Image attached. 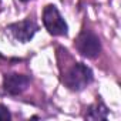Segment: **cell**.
Returning a JSON list of instances; mask_svg holds the SVG:
<instances>
[{"mask_svg": "<svg viewBox=\"0 0 121 121\" xmlns=\"http://www.w3.org/2000/svg\"><path fill=\"white\" fill-rule=\"evenodd\" d=\"M30 83V77L24 74L17 73H9L3 77V88L10 95H19L22 94Z\"/></svg>", "mask_w": 121, "mask_h": 121, "instance_id": "cell-5", "label": "cell"}, {"mask_svg": "<svg viewBox=\"0 0 121 121\" xmlns=\"http://www.w3.org/2000/svg\"><path fill=\"white\" fill-rule=\"evenodd\" d=\"M12 118V114L9 111V108L3 104H0V121H7Z\"/></svg>", "mask_w": 121, "mask_h": 121, "instance_id": "cell-7", "label": "cell"}, {"mask_svg": "<svg viewBox=\"0 0 121 121\" xmlns=\"http://www.w3.org/2000/svg\"><path fill=\"white\" fill-rule=\"evenodd\" d=\"M74 46H76L77 51L87 58H95L101 53L100 39L91 30H83L78 34V37L76 39Z\"/></svg>", "mask_w": 121, "mask_h": 121, "instance_id": "cell-3", "label": "cell"}, {"mask_svg": "<svg viewBox=\"0 0 121 121\" xmlns=\"http://www.w3.org/2000/svg\"><path fill=\"white\" fill-rule=\"evenodd\" d=\"M39 26L34 20L31 19H26L17 23H13L10 26H7V31L12 34V37L20 43H27L33 39V36L37 33Z\"/></svg>", "mask_w": 121, "mask_h": 121, "instance_id": "cell-4", "label": "cell"}, {"mask_svg": "<svg viewBox=\"0 0 121 121\" xmlns=\"http://www.w3.org/2000/svg\"><path fill=\"white\" fill-rule=\"evenodd\" d=\"M20 2H29V0H20Z\"/></svg>", "mask_w": 121, "mask_h": 121, "instance_id": "cell-8", "label": "cell"}, {"mask_svg": "<svg viewBox=\"0 0 121 121\" xmlns=\"http://www.w3.org/2000/svg\"><path fill=\"white\" fill-rule=\"evenodd\" d=\"M107 117H108V108L104 105L103 101H97L93 105H90L87 112L84 114L86 120H94V121H97V120H107Z\"/></svg>", "mask_w": 121, "mask_h": 121, "instance_id": "cell-6", "label": "cell"}, {"mask_svg": "<svg viewBox=\"0 0 121 121\" xmlns=\"http://www.w3.org/2000/svg\"><path fill=\"white\" fill-rule=\"evenodd\" d=\"M93 70L83 64V63H74L70 69H67L63 74V83L67 88L73 91H81L93 81Z\"/></svg>", "mask_w": 121, "mask_h": 121, "instance_id": "cell-1", "label": "cell"}, {"mask_svg": "<svg viewBox=\"0 0 121 121\" xmlns=\"http://www.w3.org/2000/svg\"><path fill=\"white\" fill-rule=\"evenodd\" d=\"M43 24L53 36H67L69 26L54 4H47L43 10Z\"/></svg>", "mask_w": 121, "mask_h": 121, "instance_id": "cell-2", "label": "cell"}]
</instances>
